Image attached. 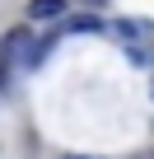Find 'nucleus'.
I'll return each instance as SVG.
<instances>
[{
    "mask_svg": "<svg viewBox=\"0 0 154 159\" xmlns=\"http://www.w3.org/2000/svg\"><path fill=\"white\" fill-rule=\"evenodd\" d=\"M24 52H28V33H24V28H14L5 42H0V61H19V66H24Z\"/></svg>",
    "mask_w": 154,
    "mask_h": 159,
    "instance_id": "1",
    "label": "nucleus"
},
{
    "mask_svg": "<svg viewBox=\"0 0 154 159\" xmlns=\"http://www.w3.org/2000/svg\"><path fill=\"white\" fill-rule=\"evenodd\" d=\"M65 0H28V19H61Z\"/></svg>",
    "mask_w": 154,
    "mask_h": 159,
    "instance_id": "2",
    "label": "nucleus"
},
{
    "mask_svg": "<svg viewBox=\"0 0 154 159\" xmlns=\"http://www.w3.org/2000/svg\"><path fill=\"white\" fill-rule=\"evenodd\" d=\"M65 28H70V33H103V19H98V14H75Z\"/></svg>",
    "mask_w": 154,
    "mask_h": 159,
    "instance_id": "3",
    "label": "nucleus"
},
{
    "mask_svg": "<svg viewBox=\"0 0 154 159\" xmlns=\"http://www.w3.org/2000/svg\"><path fill=\"white\" fill-rule=\"evenodd\" d=\"M117 38L135 42V38H140V19H121V24H117Z\"/></svg>",
    "mask_w": 154,
    "mask_h": 159,
    "instance_id": "4",
    "label": "nucleus"
},
{
    "mask_svg": "<svg viewBox=\"0 0 154 159\" xmlns=\"http://www.w3.org/2000/svg\"><path fill=\"white\" fill-rule=\"evenodd\" d=\"M65 159H98V154H65Z\"/></svg>",
    "mask_w": 154,
    "mask_h": 159,
    "instance_id": "5",
    "label": "nucleus"
},
{
    "mask_svg": "<svg viewBox=\"0 0 154 159\" xmlns=\"http://www.w3.org/2000/svg\"><path fill=\"white\" fill-rule=\"evenodd\" d=\"M5 66H10V61H0V84H5Z\"/></svg>",
    "mask_w": 154,
    "mask_h": 159,
    "instance_id": "6",
    "label": "nucleus"
},
{
    "mask_svg": "<svg viewBox=\"0 0 154 159\" xmlns=\"http://www.w3.org/2000/svg\"><path fill=\"white\" fill-rule=\"evenodd\" d=\"M84 5H94V10H98V5H108V0H84Z\"/></svg>",
    "mask_w": 154,
    "mask_h": 159,
    "instance_id": "7",
    "label": "nucleus"
}]
</instances>
